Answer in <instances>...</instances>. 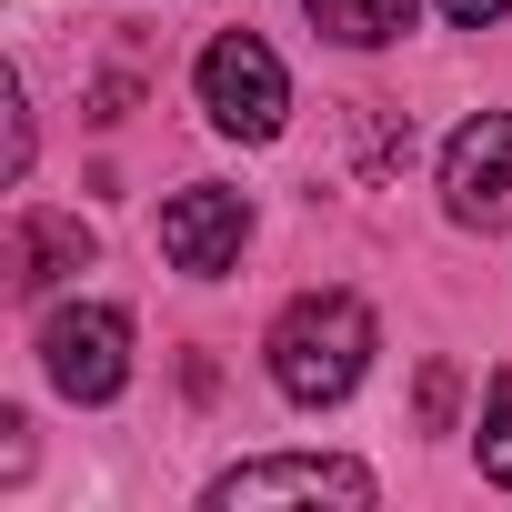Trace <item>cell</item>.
Instances as JSON below:
<instances>
[{"label": "cell", "mask_w": 512, "mask_h": 512, "mask_svg": "<svg viewBox=\"0 0 512 512\" xmlns=\"http://www.w3.org/2000/svg\"><path fill=\"white\" fill-rule=\"evenodd\" d=\"M362 372H372V312L352 292H302L272 322V382L292 402H342Z\"/></svg>", "instance_id": "6da1fadb"}, {"label": "cell", "mask_w": 512, "mask_h": 512, "mask_svg": "<svg viewBox=\"0 0 512 512\" xmlns=\"http://www.w3.org/2000/svg\"><path fill=\"white\" fill-rule=\"evenodd\" d=\"M201 111L231 131V141H272L282 111H292V81L272 61V41H251V31H221L201 51Z\"/></svg>", "instance_id": "7a4b0ae2"}, {"label": "cell", "mask_w": 512, "mask_h": 512, "mask_svg": "<svg viewBox=\"0 0 512 512\" xmlns=\"http://www.w3.org/2000/svg\"><path fill=\"white\" fill-rule=\"evenodd\" d=\"M41 372L71 392V402H111L131 382V322L111 302H81V312H51L41 322Z\"/></svg>", "instance_id": "3957f363"}, {"label": "cell", "mask_w": 512, "mask_h": 512, "mask_svg": "<svg viewBox=\"0 0 512 512\" xmlns=\"http://www.w3.org/2000/svg\"><path fill=\"white\" fill-rule=\"evenodd\" d=\"M442 201L462 231H502L512 221V111H472L442 151Z\"/></svg>", "instance_id": "277c9868"}, {"label": "cell", "mask_w": 512, "mask_h": 512, "mask_svg": "<svg viewBox=\"0 0 512 512\" xmlns=\"http://www.w3.org/2000/svg\"><path fill=\"white\" fill-rule=\"evenodd\" d=\"M251 502H372V472H362V462H332V452L231 462V472L211 482V512H251Z\"/></svg>", "instance_id": "5b68a950"}, {"label": "cell", "mask_w": 512, "mask_h": 512, "mask_svg": "<svg viewBox=\"0 0 512 512\" xmlns=\"http://www.w3.org/2000/svg\"><path fill=\"white\" fill-rule=\"evenodd\" d=\"M241 231H251V211H241V191H181L171 211H161V251H171V272H231V251H241Z\"/></svg>", "instance_id": "8992f818"}, {"label": "cell", "mask_w": 512, "mask_h": 512, "mask_svg": "<svg viewBox=\"0 0 512 512\" xmlns=\"http://www.w3.org/2000/svg\"><path fill=\"white\" fill-rule=\"evenodd\" d=\"M91 262V231L81 221H61V211H21L11 221V282L21 292H51L61 272H81Z\"/></svg>", "instance_id": "52a82bcc"}, {"label": "cell", "mask_w": 512, "mask_h": 512, "mask_svg": "<svg viewBox=\"0 0 512 512\" xmlns=\"http://www.w3.org/2000/svg\"><path fill=\"white\" fill-rule=\"evenodd\" d=\"M412 11H422V0H312V21H322L332 41H352V51L402 41V31H412Z\"/></svg>", "instance_id": "ba28073f"}, {"label": "cell", "mask_w": 512, "mask_h": 512, "mask_svg": "<svg viewBox=\"0 0 512 512\" xmlns=\"http://www.w3.org/2000/svg\"><path fill=\"white\" fill-rule=\"evenodd\" d=\"M482 472L512 482V372H492V402H482Z\"/></svg>", "instance_id": "9c48e42d"}, {"label": "cell", "mask_w": 512, "mask_h": 512, "mask_svg": "<svg viewBox=\"0 0 512 512\" xmlns=\"http://www.w3.org/2000/svg\"><path fill=\"white\" fill-rule=\"evenodd\" d=\"M422 422H432V432L452 422V362H432V372H422Z\"/></svg>", "instance_id": "30bf717a"}, {"label": "cell", "mask_w": 512, "mask_h": 512, "mask_svg": "<svg viewBox=\"0 0 512 512\" xmlns=\"http://www.w3.org/2000/svg\"><path fill=\"white\" fill-rule=\"evenodd\" d=\"M502 11H512V0H442V21H452V31H482V21H502Z\"/></svg>", "instance_id": "8fae6325"}]
</instances>
